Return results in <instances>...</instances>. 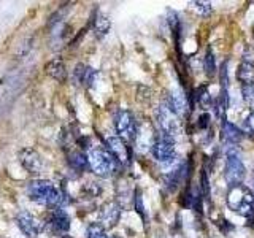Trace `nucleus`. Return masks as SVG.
Returning a JSON list of instances; mask_svg holds the SVG:
<instances>
[{"label": "nucleus", "instance_id": "obj_1", "mask_svg": "<svg viewBox=\"0 0 254 238\" xmlns=\"http://www.w3.org/2000/svg\"><path fill=\"white\" fill-rule=\"evenodd\" d=\"M27 195L32 202L42 203L53 208H59L64 203V195L61 190L56 187L51 181L46 179H37L32 181L27 186Z\"/></svg>", "mask_w": 254, "mask_h": 238}, {"label": "nucleus", "instance_id": "obj_2", "mask_svg": "<svg viewBox=\"0 0 254 238\" xmlns=\"http://www.w3.org/2000/svg\"><path fill=\"white\" fill-rule=\"evenodd\" d=\"M227 206L232 211L248 219V224L254 222V195L250 187L243 184L230 187L227 192Z\"/></svg>", "mask_w": 254, "mask_h": 238}, {"label": "nucleus", "instance_id": "obj_3", "mask_svg": "<svg viewBox=\"0 0 254 238\" xmlns=\"http://www.w3.org/2000/svg\"><path fill=\"white\" fill-rule=\"evenodd\" d=\"M87 162H89V169L102 178L115 175L118 167L121 165L107 148H91L87 153Z\"/></svg>", "mask_w": 254, "mask_h": 238}, {"label": "nucleus", "instance_id": "obj_4", "mask_svg": "<svg viewBox=\"0 0 254 238\" xmlns=\"http://www.w3.org/2000/svg\"><path fill=\"white\" fill-rule=\"evenodd\" d=\"M245 175H246V167L242 161V156L232 146V149H229L226 156V167H224L226 182L230 187L240 186L245 179Z\"/></svg>", "mask_w": 254, "mask_h": 238}, {"label": "nucleus", "instance_id": "obj_5", "mask_svg": "<svg viewBox=\"0 0 254 238\" xmlns=\"http://www.w3.org/2000/svg\"><path fill=\"white\" fill-rule=\"evenodd\" d=\"M151 153L159 162H172L175 159V140L172 135H167L164 132L154 135Z\"/></svg>", "mask_w": 254, "mask_h": 238}, {"label": "nucleus", "instance_id": "obj_6", "mask_svg": "<svg viewBox=\"0 0 254 238\" xmlns=\"http://www.w3.org/2000/svg\"><path fill=\"white\" fill-rule=\"evenodd\" d=\"M115 127L118 132V137H121L123 140L133 141L137 138V122L132 115V111L129 110H121L115 118Z\"/></svg>", "mask_w": 254, "mask_h": 238}, {"label": "nucleus", "instance_id": "obj_7", "mask_svg": "<svg viewBox=\"0 0 254 238\" xmlns=\"http://www.w3.org/2000/svg\"><path fill=\"white\" fill-rule=\"evenodd\" d=\"M156 118H157L159 127H161V132L172 135V137L180 132V118L167 103H162V105L157 108Z\"/></svg>", "mask_w": 254, "mask_h": 238}, {"label": "nucleus", "instance_id": "obj_8", "mask_svg": "<svg viewBox=\"0 0 254 238\" xmlns=\"http://www.w3.org/2000/svg\"><path fill=\"white\" fill-rule=\"evenodd\" d=\"M46 230L50 234H53V235L65 237L68 234V230H70L68 214L64 210H61V208L54 210L53 214H51V218L48 219V222H46Z\"/></svg>", "mask_w": 254, "mask_h": 238}, {"label": "nucleus", "instance_id": "obj_9", "mask_svg": "<svg viewBox=\"0 0 254 238\" xmlns=\"http://www.w3.org/2000/svg\"><path fill=\"white\" fill-rule=\"evenodd\" d=\"M107 149L115 156V159L121 165L130 164L132 151H130L129 145H127V141L123 140L121 137H118V135L116 137H108L107 138Z\"/></svg>", "mask_w": 254, "mask_h": 238}, {"label": "nucleus", "instance_id": "obj_10", "mask_svg": "<svg viewBox=\"0 0 254 238\" xmlns=\"http://www.w3.org/2000/svg\"><path fill=\"white\" fill-rule=\"evenodd\" d=\"M16 224H18L19 230L26 235L27 238H37V235L42 232V224L40 221L29 211H21L16 216Z\"/></svg>", "mask_w": 254, "mask_h": 238}, {"label": "nucleus", "instance_id": "obj_11", "mask_svg": "<svg viewBox=\"0 0 254 238\" xmlns=\"http://www.w3.org/2000/svg\"><path fill=\"white\" fill-rule=\"evenodd\" d=\"M19 162L29 173H40L45 167L43 157L40 156L35 149L26 148L19 153Z\"/></svg>", "mask_w": 254, "mask_h": 238}, {"label": "nucleus", "instance_id": "obj_12", "mask_svg": "<svg viewBox=\"0 0 254 238\" xmlns=\"http://www.w3.org/2000/svg\"><path fill=\"white\" fill-rule=\"evenodd\" d=\"M119 218H121V206H119L118 202H107L105 205L102 206V210H100V224L105 229L115 227L118 224Z\"/></svg>", "mask_w": 254, "mask_h": 238}, {"label": "nucleus", "instance_id": "obj_13", "mask_svg": "<svg viewBox=\"0 0 254 238\" xmlns=\"http://www.w3.org/2000/svg\"><path fill=\"white\" fill-rule=\"evenodd\" d=\"M165 103L175 111V113L178 115V118H180V116H185V115H186V111H188V107H189L186 95L183 94L181 91H172L170 95H169V99H167Z\"/></svg>", "mask_w": 254, "mask_h": 238}, {"label": "nucleus", "instance_id": "obj_14", "mask_svg": "<svg viewBox=\"0 0 254 238\" xmlns=\"http://www.w3.org/2000/svg\"><path fill=\"white\" fill-rule=\"evenodd\" d=\"M243 133L238 129L237 125H234L232 122H222V130H221V140L226 143V145L235 146L242 141Z\"/></svg>", "mask_w": 254, "mask_h": 238}, {"label": "nucleus", "instance_id": "obj_15", "mask_svg": "<svg viewBox=\"0 0 254 238\" xmlns=\"http://www.w3.org/2000/svg\"><path fill=\"white\" fill-rule=\"evenodd\" d=\"M95 76H97V71L91 67H86V65H83V63H78V65L75 67L73 78H75V83H78V84L92 86L95 81Z\"/></svg>", "mask_w": 254, "mask_h": 238}, {"label": "nucleus", "instance_id": "obj_16", "mask_svg": "<svg viewBox=\"0 0 254 238\" xmlns=\"http://www.w3.org/2000/svg\"><path fill=\"white\" fill-rule=\"evenodd\" d=\"M213 108H214L216 116L221 119L222 122H226V115H227V108H229V94H227L226 87H222L221 89L218 99L213 103Z\"/></svg>", "mask_w": 254, "mask_h": 238}, {"label": "nucleus", "instance_id": "obj_17", "mask_svg": "<svg viewBox=\"0 0 254 238\" xmlns=\"http://www.w3.org/2000/svg\"><path fill=\"white\" fill-rule=\"evenodd\" d=\"M46 73L51 78L58 79V81H65L67 78V70H65V63L59 59H54L51 62L46 63Z\"/></svg>", "mask_w": 254, "mask_h": 238}, {"label": "nucleus", "instance_id": "obj_18", "mask_svg": "<svg viewBox=\"0 0 254 238\" xmlns=\"http://www.w3.org/2000/svg\"><path fill=\"white\" fill-rule=\"evenodd\" d=\"M238 81H242L243 86H253L254 84V65L251 62H243L237 70Z\"/></svg>", "mask_w": 254, "mask_h": 238}, {"label": "nucleus", "instance_id": "obj_19", "mask_svg": "<svg viewBox=\"0 0 254 238\" xmlns=\"http://www.w3.org/2000/svg\"><path fill=\"white\" fill-rule=\"evenodd\" d=\"M68 164L73 170L81 172V170L89 167V162H87V154H83L81 151H73V153L68 154Z\"/></svg>", "mask_w": 254, "mask_h": 238}, {"label": "nucleus", "instance_id": "obj_20", "mask_svg": "<svg viewBox=\"0 0 254 238\" xmlns=\"http://www.w3.org/2000/svg\"><path fill=\"white\" fill-rule=\"evenodd\" d=\"M195 102L200 105L202 108H211L213 107V99H211V95L208 92V87L206 86H200L198 89H195Z\"/></svg>", "mask_w": 254, "mask_h": 238}, {"label": "nucleus", "instance_id": "obj_21", "mask_svg": "<svg viewBox=\"0 0 254 238\" xmlns=\"http://www.w3.org/2000/svg\"><path fill=\"white\" fill-rule=\"evenodd\" d=\"M110 19L107 18V16H103V14H97L95 16V19H94V30H95V34H97V37H103V35H107L108 34V30H110Z\"/></svg>", "mask_w": 254, "mask_h": 238}, {"label": "nucleus", "instance_id": "obj_22", "mask_svg": "<svg viewBox=\"0 0 254 238\" xmlns=\"http://www.w3.org/2000/svg\"><path fill=\"white\" fill-rule=\"evenodd\" d=\"M86 238H108L107 230L99 222H92L86 229Z\"/></svg>", "mask_w": 254, "mask_h": 238}, {"label": "nucleus", "instance_id": "obj_23", "mask_svg": "<svg viewBox=\"0 0 254 238\" xmlns=\"http://www.w3.org/2000/svg\"><path fill=\"white\" fill-rule=\"evenodd\" d=\"M203 68H205L206 76H210V78L216 73V59H214V54L211 51V48H208V51H206V54H205Z\"/></svg>", "mask_w": 254, "mask_h": 238}, {"label": "nucleus", "instance_id": "obj_24", "mask_svg": "<svg viewBox=\"0 0 254 238\" xmlns=\"http://www.w3.org/2000/svg\"><path fill=\"white\" fill-rule=\"evenodd\" d=\"M242 95H243V100L248 103L250 107L254 108V84L253 86H243Z\"/></svg>", "mask_w": 254, "mask_h": 238}, {"label": "nucleus", "instance_id": "obj_25", "mask_svg": "<svg viewBox=\"0 0 254 238\" xmlns=\"http://www.w3.org/2000/svg\"><path fill=\"white\" fill-rule=\"evenodd\" d=\"M192 6L195 8L197 13H200L202 16H210L211 14V3L210 2H194Z\"/></svg>", "mask_w": 254, "mask_h": 238}, {"label": "nucleus", "instance_id": "obj_26", "mask_svg": "<svg viewBox=\"0 0 254 238\" xmlns=\"http://www.w3.org/2000/svg\"><path fill=\"white\" fill-rule=\"evenodd\" d=\"M210 125V115L208 113H203L198 118V122H197V127L198 129H206V127Z\"/></svg>", "mask_w": 254, "mask_h": 238}, {"label": "nucleus", "instance_id": "obj_27", "mask_svg": "<svg viewBox=\"0 0 254 238\" xmlns=\"http://www.w3.org/2000/svg\"><path fill=\"white\" fill-rule=\"evenodd\" d=\"M246 127H248V130L254 132V110L251 111V115L246 118Z\"/></svg>", "mask_w": 254, "mask_h": 238}, {"label": "nucleus", "instance_id": "obj_28", "mask_svg": "<svg viewBox=\"0 0 254 238\" xmlns=\"http://www.w3.org/2000/svg\"><path fill=\"white\" fill-rule=\"evenodd\" d=\"M135 208H137V211L141 214H145V208H143V205H141V197L140 195H137V198H135Z\"/></svg>", "mask_w": 254, "mask_h": 238}, {"label": "nucleus", "instance_id": "obj_29", "mask_svg": "<svg viewBox=\"0 0 254 238\" xmlns=\"http://www.w3.org/2000/svg\"><path fill=\"white\" fill-rule=\"evenodd\" d=\"M253 195H254V181H253Z\"/></svg>", "mask_w": 254, "mask_h": 238}, {"label": "nucleus", "instance_id": "obj_30", "mask_svg": "<svg viewBox=\"0 0 254 238\" xmlns=\"http://www.w3.org/2000/svg\"><path fill=\"white\" fill-rule=\"evenodd\" d=\"M62 238H71V237H68V235H65V237H62Z\"/></svg>", "mask_w": 254, "mask_h": 238}, {"label": "nucleus", "instance_id": "obj_31", "mask_svg": "<svg viewBox=\"0 0 254 238\" xmlns=\"http://www.w3.org/2000/svg\"><path fill=\"white\" fill-rule=\"evenodd\" d=\"M113 238H121V237H113Z\"/></svg>", "mask_w": 254, "mask_h": 238}]
</instances>
